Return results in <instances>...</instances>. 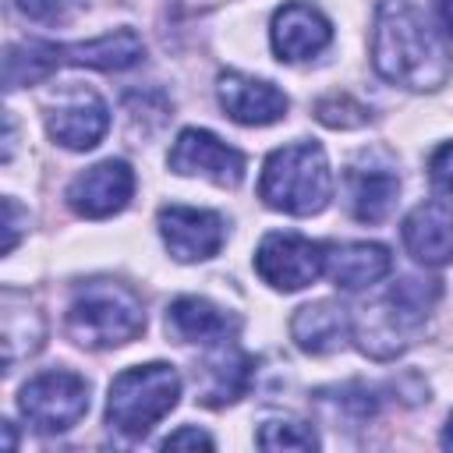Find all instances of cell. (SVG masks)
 <instances>
[{"instance_id": "obj_4", "label": "cell", "mask_w": 453, "mask_h": 453, "mask_svg": "<svg viewBox=\"0 0 453 453\" xmlns=\"http://www.w3.org/2000/svg\"><path fill=\"white\" fill-rule=\"evenodd\" d=\"M258 198L287 216H315L333 198V170L319 142H290L262 163Z\"/></svg>"}, {"instance_id": "obj_7", "label": "cell", "mask_w": 453, "mask_h": 453, "mask_svg": "<svg viewBox=\"0 0 453 453\" xmlns=\"http://www.w3.org/2000/svg\"><path fill=\"white\" fill-rule=\"evenodd\" d=\"M255 273L273 290H283V294L304 290L326 273V244L290 230L265 234L262 244L255 248Z\"/></svg>"}, {"instance_id": "obj_25", "label": "cell", "mask_w": 453, "mask_h": 453, "mask_svg": "<svg viewBox=\"0 0 453 453\" xmlns=\"http://www.w3.org/2000/svg\"><path fill=\"white\" fill-rule=\"evenodd\" d=\"M315 117L326 127H365L372 120V110L347 92H329L315 103Z\"/></svg>"}, {"instance_id": "obj_28", "label": "cell", "mask_w": 453, "mask_h": 453, "mask_svg": "<svg viewBox=\"0 0 453 453\" xmlns=\"http://www.w3.org/2000/svg\"><path fill=\"white\" fill-rule=\"evenodd\" d=\"M21 219H28V212L14 198H4V255L14 251L18 234H21Z\"/></svg>"}, {"instance_id": "obj_26", "label": "cell", "mask_w": 453, "mask_h": 453, "mask_svg": "<svg viewBox=\"0 0 453 453\" xmlns=\"http://www.w3.org/2000/svg\"><path fill=\"white\" fill-rule=\"evenodd\" d=\"M428 180L439 195L453 198V142H442L432 156H428Z\"/></svg>"}, {"instance_id": "obj_13", "label": "cell", "mask_w": 453, "mask_h": 453, "mask_svg": "<svg viewBox=\"0 0 453 453\" xmlns=\"http://www.w3.org/2000/svg\"><path fill=\"white\" fill-rule=\"evenodd\" d=\"M216 96L219 106L226 110L230 120L244 124V127H265L287 117L290 99L283 96V88H276L265 78H251L241 71H226L216 81Z\"/></svg>"}, {"instance_id": "obj_12", "label": "cell", "mask_w": 453, "mask_h": 453, "mask_svg": "<svg viewBox=\"0 0 453 453\" xmlns=\"http://www.w3.org/2000/svg\"><path fill=\"white\" fill-rule=\"evenodd\" d=\"M269 42H273V53L287 64L311 60L333 42V25L319 7L304 0H290L273 14Z\"/></svg>"}, {"instance_id": "obj_23", "label": "cell", "mask_w": 453, "mask_h": 453, "mask_svg": "<svg viewBox=\"0 0 453 453\" xmlns=\"http://www.w3.org/2000/svg\"><path fill=\"white\" fill-rule=\"evenodd\" d=\"M315 403H319V411L333 421V425H361V421H368L372 414H375V407H379V400H375V393L368 389V386H361V382H343V386H329V389H319L315 393Z\"/></svg>"}, {"instance_id": "obj_30", "label": "cell", "mask_w": 453, "mask_h": 453, "mask_svg": "<svg viewBox=\"0 0 453 453\" xmlns=\"http://www.w3.org/2000/svg\"><path fill=\"white\" fill-rule=\"evenodd\" d=\"M432 7H435V14H439L442 32L453 39V0H432Z\"/></svg>"}, {"instance_id": "obj_27", "label": "cell", "mask_w": 453, "mask_h": 453, "mask_svg": "<svg viewBox=\"0 0 453 453\" xmlns=\"http://www.w3.org/2000/svg\"><path fill=\"white\" fill-rule=\"evenodd\" d=\"M212 446H216L212 435L195 428V425H180L177 432H170L163 439V449H212Z\"/></svg>"}, {"instance_id": "obj_3", "label": "cell", "mask_w": 453, "mask_h": 453, "mask_svg": "<svg viewBox=\"0 0 453 453\" xmlns=\"http://www.w3.org/2000/svg\"><path fill=\"white\" fill-rule=\"evenodd\" d=\"M64 326L78 347L110 350V347H124L142 336L145 308L131 287L117 280H88L74 287Z\"/></svg>"}, {"instance_id": "obj_14", "label": "cell", "mask_w": 453, "mask_h": 453, "mask_svg": "<svg viewBox=\"0 0 453 453\" xmlns=\"http://www.w3.org/2000/svg\"><path fill=\"white\" fill-rule=\"evenodd\" d=\"M347 205L357 223H382L400 195V177L389 163H375L372 156H361L347 166Z\"/></svg>"}, {"instance_id": "obj_5", "label": "cell", "mask_w": 453, "mask_h": 453, "mask_svg": "<svg viewBox=\"0 0 453 453\" xmlns=\"http://www.w3.org/2000/svg\"><path fill=\"white\" fill-rule=\"evenodd\" d=\"M177 400H180V375L170 365L149 361L124 368L110 382L106 425L127 439H142L177 407Z\"/></svg>"}, {"instance_id": "obj_18", "label": "cell", "mask_w": 453, "mask_h": 453, "mask_svg": "<svg viewBox=\"0 0 453 453\" xmlns=\"http://www.w3.org/2000/svg\"><path fill=\"white\" fill-rule=\"evenodd\" d=\"M290 336L304 354H336L350 340V311L336 301H311L301 304L290 319Z\"/></svg>"}, {"instance_id": "obj_11", "label": "cell", "mask_w": 453, "mask_h": 453, "mask_svg": "<svg viewBox=\"0 0 453 453\" xmlns=\"http://www.w3.org/2000/svg\"><path fill=\"white\" fill-rule=\"evenodd\" d=\"M134 195V170L124 159H103L81 170L67 184V205L85 219H106L120 212Z\"/></svg>"}, {"instance_id": "obj_20", "label": "cell", "mask_w": 453, "mask_h": 453, "mask_svg": "<svg viewBox=\"0 0 453 453\" xmlns=\"http://www.w3.org/2000/svg\"><path fill=\"white\" fill-rule=\"evenodd\" d=\"M42 333H46L42 311L25 294L4 290V297H0V340H4V365H7V372L21 357H28V354H35L42 347Z\"/></svg>"}, {"instance_id": "obj_6", "label": "cell", "mask_w": 453, "mask_h": 453, "mask_svg": "<svg viewBox=\"0 0 453 453\" xmlns=\"http://www.w3.org/2000/svg\"><path fill=\"white\" fill-rule=\"evenodd\" d=\"M18 411L21 418L42 432V435H57L74 428L85 411H88V382L71 372V368H50L32 375L21 393H18Z\"/></svg>"}, {"instance_id": "obj_17", "label": "cell", "mask_w": 453, "mask_h": 453, "mask_svg": "<svg viewBox=\"0 0 453 453\" xmlns=\"http://www.w3.org/2000/svg\"><path fill=\"white\" fill-rule=\"evenodd\" d=\"M393 273V255L386 244L375 241H350V244H326V276L340 290H365Z\"/></svg>"}, {"instance_id": "obj_22", "label": "cell", "mask_w": 453, "mask_h": 453, "mask_svg": "<svg viewBox=\"0 0 453 453\" xmlns=\"http://www.w3.org/2000/svg\"><path fill=\"white\" fill-rule=\"evenodd\" d=\"M57 67H64V46L57 42H42V39H28V42H14L4 57V88L14 92L21 85H35L46 81Z\"/></svg>"}, {"instance_id": "obj_10", "label": "cell", "mask_w": 453, "mask_h": 453, "mask_svg": "<svg viewBox=\"0 0 453 453\" xmlns=\"http://www.w3.org/2000/svg\"><path fill=\"white\" fill-rule=\"evenodd\" d=\"M159 237L177 262H205L223 248L226 223L212 209L163 205L159 209Z\"/></svg>"}, {"instance_id": "obj_15", "label": "cell", "mask_w": 453, "mask_h": 453, "mask_svg": "<svg viewBox=\"0 0 453 453\" xmlns=\"http://www.w3.org/2000/svg\"><path fill=\"white\" fill-rule=\"evenodd\" d=\"M403 248L421 265L453 262V202L432 198L414 205L403 219Z\"/></svg>"}, {"instance_id": "obj_1", "label": "cell", "mask_w": 453, "mask_h": 453, "mask_svg": "<svg viewBox=\"0 0 453 453\" xmlns=\"http://www.w3.org/2000/svg\"><path fill=\"white\" fill-rule=\"evenodd\" d=\"M372 64L407 92H435L453 74L446 39L414 0H382L375 7Z\"/></svg>"}, {"instance_id": "obj_16", "label": "cell", "mask_w": 453, "mask_h": 453, "mask_svg": "<svg viewBox=\"0 0 453 453\" xmlns=\"http://www.w3.org/2000/svg\"><path fill=\"white\" fill-rule=\"evenodd\" d=\"M166 333L177 343L216 347L237 336V319L219 304H212L209 297H177L166 308Z\"/></svg>"}, {"instance_id": "obj_31", "label": "cell", "mask_w": 453, "mask_h": 453, "mask_svg": "<svg viewBox=\"0 0 453 453\" xmlns=\"http://www.w3.org/2000/svg\"><path fill=\"white\" fill-rule=\"evenodd\" d=\"M442 446H446V449H453V414L446 418V428H442Z\"/></svg>"}, {"instance_id": "obj_19", "label": "cell", "mask_w": 453, "mask_h": 453, "mask_svg": "<svg viewBox=\"0 0 453 453\" xmlns=\"http://www.w3.org/2000/svg\"><path fill=\"white\" fill-rule=\"evenodd\" d=\"M248 382H251V357L234 340L209 347V357L202 365V386H198V400L205 407H226L241 400Z\"/></svg>"}, {"instance_id": "obj_29", "label": "cell", "mask_w": 453, "mask_h": 453, "mask_svg": "<svg viewBox=\"0 0 453 453\" xmlns=\"http://www.w3.org/2000/svg\"><path fill=\"white\" fill-rule=\"evenodd\" d=\"M14 7L32 21H57L67 7V0H14Z\"/></svg>"}, {"instance_id": "obj_24", "label": "cell", "mask_w": 453, "mask_h": 453, "mask_svg": "<svg viewBox=\"0 0 453 453\" xmlns=\"http://www.w3.org/2000/svg\"><path fill=\"white\" fill-rule=\"evenodd\" d=\"M255 442L262 449H319V435L311 425L294 418H273L255 432Z\"/></svg>"}, {"instance_id": "obj_21", "label": "cell", "mask_w": 453, "mask_h": 453, "mask_svg": "<svg viewBox=\"0 0 453 453\" xmlns=\"http://www.w3.org/2000/svg\"><path fill=\"white\" fill-rule=\"evenodd\" d=\"M145 57V42L131 28H117L106 35H96L88 42H67L64 64L71 67H99V71H124L134 67Z\"/></svg>"}, {"instance_id": "obj_8", "label": "cell", "mask_w": 453, "mask_h": 453, "mask_svg": "<svg viewBox=\"0 0 453 453\" xmlns=\"http://www.w3.org/2000/svg\"><path fill=\"white\" fill-rule=\"evenodd\" d=\"M110 127V106L85 85H64L46 99V131L71 152L96 149Z\"/></svg>"}, {"instance_id": "obj_9", "label": "cell", "mask_w": 453, "mask_h": 453, "mask_svg": "<svg viewBox=\"0 0 453 453\" xmlns=\"http://www.w3.org/2000/svg\"><path fill=\"white\" fill-rule=\"evenodd\" d=\"M166 166L177 177H205L219 188H237L244 180V152L226 145L223 138H216L205 127H184L177 134V142L170 145Z\"/></svg>"}, {"instance_id": "obj_2", "label": "cell", "mask_w": 453, "mask_h": 453, "mask_svg": "<svg viewBox=\"0 0 453 453\" xmlns=\"http://www.w3.org/2000/svg\"><path fill=\"white\" fill-rule=\"evenodd\" d=\"M439 297H442V280L400 276L396 283H389L382 297L361 304L357 315H350V336L368 357L389 361L411 347V336L418 333V326H425Z\"/></svg>"}]
</instances>
